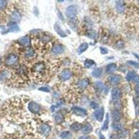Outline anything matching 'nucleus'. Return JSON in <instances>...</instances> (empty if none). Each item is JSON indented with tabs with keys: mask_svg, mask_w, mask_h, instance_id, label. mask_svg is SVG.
Listing matches in <instances>:
<instances>
[{
	"mask_svg": "<svg viewBox=\"0 0 139 139\" xmlns=\"http://www.w3.org/2000/svg\"><path fill=\"white\" fill-rule=\"evenodd\" d=\"M29 101L27 97H15L8 100L3 106L5 116L8 120L15 122L28 120L29 114L26 109L28 108Z\"/></svg>",
	"mask_w": 139,
	"mask_h": 139,
	"instance_id": "f257e3e1",
	"label": "nucleus"
},
{
	"mask_svg": "<svg viewBox=\"0 0 139 139\" xmlns=\"http://www.w3.org/2000/svg\"><path fill=\"white\" fill-rule=\"evenodd\" d=\"M46 70H47L46 65L44 63L42 62L35 63L31 68L32 73L36 78H38V79L45 76V74H46Z\"/></svg>",
	"mask_w": 139,
	"mask_h": 139,
	"instance_id": "f03ea898",
	"label": "nucleus"
},
{
	"mask_svg": "<svg viewBox=\"0 0 139 139\" xmlns=\"http://www.w3.org/2000/svg\"><path fill=\"white\" fill-rule=\"evenodd\" d=\"M36 131L42 136L47 137L52 131L50 125L46 122H41L40 124L36 126Z\"/></svg>",
	"mask_w": 139,
	"mask_h": 139,
	"instance_id": "7ed1b4c3",
	"label": "nucleus"
},
{
	"mask_svg": "<svg viewBox=\"0 0 139 139\" xmlns=\"http://www.w3.org/2000/svg\"><path fill=\"white\" fill-rule=\"evenodd\" d=\"M28 110L31 114H39L41 111V106L35 102L29 101L28 103Z\"/></svg>",
	"mask_w": 139,
	"mask_h": 139,
	"instance_id": "20e7f679",
	"label": "nucleus"
},
{
	"mask_svg": "<svg viewBox=\"0 0 139 139\" xmlns=\"http://www.w3.org/2000/svg\"><path fill=\"white\" fill-rule=\"evenodd\" d=\"M18 56L15 54H10L7 56L5 60V65L7 66H15L18 62Z\"/></svg>",
	"mask_w": 139,
	"mask_h": 139,
	"instance_id": "39448f33",
	"label": "nucleus"
},
{
	"mask_svg": "<svg viewBox=\"0 0 139 139\" xmlns=\"http://www.w3.org/2000/svg\"><path fill=\"white\" fill-rule=\"evenodd\" d=\"M77 14V8L75 5H70L66 8V15L69 18H74Z\"/></svg>",
	"mask_w": 139,
	"mask_h": 139,
	"instance_id": "423d86ee",
	"label": "nucleus"
},
{
	"mask_svg": "<svg viewBox=\"0 0 139 139\" xmlns=\"http://www.w3.org/2000/svg\"><path fill=\"white\" fill-rule=\"evenodd\" d=\"M72 76V73L70 70H65L60 74L59 79L62 81H66L67 80L70 79Z\"/></svg>",
	"mask_w": 139,
	"mask_h": 139,
	"instance_id": "0eeeda50",
	"label": "nucleus"
},
{
	"mask_svg": "<svg viewBox=\"0 0 139 139\" xmlns=\"http://www.w3.org/2000/svg\"><path fill=\"white\" fill-rule=\"evenodd\" d=\"M121 76L118 74H115V75H111L108 77V81L110 83V84L113 86H116L121 81Z\"/></svg>",
	"mask_w": 139,
	"mask_h": 139,
	"instance_id": "6e6552de",
	"label": "nucleus"
},
{
	"mask_svg": "<svg viewBox=\"0 0 139 139\" xmlns=\"http://www.w3.org/2000/svg\"><path fill=\"white\" fill-rule=\"evenodd\" d=\"M72 111L74 113V114L78 116H81V117L85 116L88 113L86 109H84V108L81 107H79V106H74V107H72Z\"/></svg>",
	"mask_w": 139,
	"mask_h": 139,
	"instance_id": "1a4fd4ad",
	"label": "nucleus"
},
{
	"mask_svg": "<svg viewBox=\"0 0 139 139\" xmlns=\"http://www.w3.org/2000/svg\"><path fill=\"white\" fill-rule=\"evenodd\" d=\"M104 108H100V109L96 110L94 113V117L96 119V120L98 122H101L102 121H103L104 119Z\"/></svg>",
	"mask_w": 139,
	"mask_h": 139,
	"instance_id": "9d476101",
	"label": "nucleus"
},
{
	"mask_svg": "<svg viewBox=\"0 0 139 139\" xmlns=\"http://www.w3.org/2000/svg\"><path fill=\"white\" fill-rule=\"evenodd\" d=\"M64 50H65V48H64L63 45L61 44H57L52 47V53L53 54L58 55L60 54H62L63 52H64Z\"/></svg>",
	"mask_w": 139,
	"mask_h": 139,
	"instance_id": "9b49d317",
	"label": "nucleus"
},
{
	"mask_svg": "<svg viewBox=\"0 0 139 139\" xmlns=\"http://www.w3.org/2000/svg\"><path fill=\"white\" fill-rule=\"evenodd\" d=\"M121 90L118 88H115L111 91V97H112V99L114 100H119L121 97Z\"/></svg>",
	"mask_w": 139,
	"mask_h": 139,
	"instance_id": "f8f14e48",
	"label": "nucleus"
},
{
	"mask_svg": "<svg viewBox=\"0 0 139 139\" xmlns=\"http://www.w3.org/2000/svg\"><path fill=\"white\" fill-rule=\"evenodd\" d=\"M22 19V15L17 10H13L10 14V20L13 22H18Z\"/></svg>",
	"mask_w": 139,
	"mask_h": 139,
	"instance_id": "ddd939ff",
	"label": "nucleus"
},
{
	"mask_svg": "<svg viewBox=\"0 0 139 139\" xmlns=\"http://www.w3.org/2000/svg\"><path fill=\"white\" fill-rule=\"evenodd\" d=\"M54 29L56 32L57 33V34L59 35L61 37H62V38H66V36H67L66 34L64 31H63V29L61 28L59 23H55V24H54Z\"/></svg>",
	"mask_w": 139,
	"mask_h": 139,
	"instance_id": "4468645a",
	"label": "nucleus"
},
{
	"mask_svg": "<svg viewBox=\"0 0 139 139\" xmlns=\"http://www.w3.org/2000/svg\"><path fill=\"white\" fill-rule=\"evenodd\" d=\"M89 83H90V82H89L88 79H83L80 80L79 81L77 86L79 87V89L83 90V89H86L87 87L88 86Z\"/></svg>",
	"mask_w": 139,
	"mask_h": 139,
	"instance_id": "2eb2a0df",
	"label": "nucleus"
},
{
	"mask_svg": "<svg viewBox=\"0 0 139 139\" xmlns=\"http://www.w3.org/2000/svg\"><path fill=\"white\" fill-rule=\"evenodd\" d=\"M117 68H118V66L114 63H108L107 66H106V72L108 73V74L113 73L116 70Z\"/></svg>",
	"mask_w": 139,
	"mask_h": 139,
	"instance_id": "dca6fc26",
	"label": "nucleus"
},
{
	"mask_svg": "<svg viewBox=\"0 0 139 139\" xmlns=\"http://www.w3.org/2000/svg\"><path fill=\"white\" fill-rule=\"evenodd\" d=\"M19 42L20 44L24 47H28L30 45V38L29 35H24L19 39Z\"/></svg>",
	"mask_w": 139,
	"mask_h": 139,
	"instance_id": "f3484780",
	"label": "nucleus"
},
{
	"mask_svg": "<svg viewBox=\"0 0 139 139\" xmlns=\"http://www.w3.org/2000/svg\"><path fill=\"white\" fill-rule=\"evenodd\" d=\"M121 113L118 110H114L112 111V120L113 122H118L121 119Z\"/></svg>",
	"mask_w": 139,
	"mask_h": 139,
	"instance_id": "a211bd4d",
	"label": "nucleus"
},
{
	"mask_svg": "<svg viewBox=\"0 0 139 139\" xmlns=\"http://www.w3.org/2000/svg\"><path fill=\"white\" fill-rule=\"evenodd\" d=\"M102 73H103V70L101 68H97L96 69H95L92 72V76L95 77V78H100L101 76H102Z\"/></svg>",
	"mask_w": 139,
	"mask_h": 139,
	"instance_id": "6ab92c4d",
	"label": "nucleus"
},
{
	"mask_svg": "<svg viewBox=\"0 0 139 139\" xmlns=\"http://www.w3.org/2000/svg\"><path fill=\"white\" fill-rule=\"evenodd\" d=\"M88 48V45L87 42H83L79 45V47L77 49V53L79 54H82L83 52H84L85 51H86L87 49Z\"/></svg>",
	"mask_w": 139,
	"mask_h": 139,
	"instance_id": "aec40b11",
	"label": "nucleus"
},
{
	"mask_svg": "<svg viewBox=\"0 0 139 139\" xmlns=\"http://www.w3.org/2000/svg\"><path fill=\"white\" fill-rule=\"evenodd\" d=\"M24 55H25V57L28 59H31L32 58H34L35 56V52L34 50L32 48H29L24 53Z\"/></svg>",
	"mask_w": 139,
	"mask_h": 139,
	"instance_id": "412c9836",
	"label": "nucleus"
},
{
	"mask_svg": "<svg viewBox=\"0 0 139 139\" xmlns=\"http://www.w3.org/2000/svg\"><path fill=\"white\" fill-rule=\"evenodd\" d=\"M116 10L119 13H122L125 10V4L122 1H118L116 2Z\"/></svg>",
	"mask_w": 139,
	"mask_h": 139,
	"instance_id": "4be33fe9",
	"label": "nucleus"
},
{
	"mask_svg": "<svg viewBox=\"0 0 139 139\" xmlns=\"http://www.w3.org/2000/svg\"><path fill=\"white\" fill-rule=\"evenodd\" d=\"M70 129L72 131H74V132H78L81 129H82V125L79 122H74L70 126Z\"/></svg>",
	"mask_w": 139,
	"mask_h": 139,
	"instance_id": "5701e85b",
	"label": "nucleus"
},
{
	"mask_svg": "<svg viewBox=\"0 0 139 139\" xmlns=\"http://www.w3.org/2000/svg\"><path fill=\"white\" fill-rule=\"evenodd\" d=\"M81 130H82V132H83V134H89V133H90V132L93 131V127H92V125H90V124H88L86 126L83 127Z\"/></svg>",
	"mask_w": 139,
	"mask_h": 139,
	"instance_id": "b1692460",
	"label": "nucleus"
},
{
	"mask_svg": "<svg viewBox=\"0 0 139 139\" xmlns=\"http://www.w3.org/2000/svg\"><path fill=\"white\" fill-rule=\"evenodd\" d=\"M54 120H55L57 124H61L64 120V117H63V115L61 113H56L54 115Z\"/></svg>",
	"mask_w": 139,
	"mask_h": 139,
	"instance_id": "393cba45",
	"label": "nucleus"
},
{
	"mask_svg": "<svg viewBox=\"0 0 139 139\" xmlns=\"http://www.w3.org/2000/svg\"><path fill=\"white\" fill-rule=\"evenodd\" d=\"M60 138L61 139H70L72 138V134L68 131L63 132L60 135Z\"/></svg>",
	"mask_w": 139,
	"mask_h": 139,
	"instance_id": "a878e982",
	"label": "nucleus"
},
{
	"mask_svg": "<svg viewBox=\"0 0 139 139\" xmlns=\"http://www.w3.org/2000/svg\"><path fill=\"white\" fill-rule=\"evenodd\" d=\"M136 72L134 71H129L127 74L126 75V79L127 81H131L132 80H134V77L136 76Z\"/></svg>",
	"mask_w": 139,
	"mask_h": 139,
	"instance_id": "bb28decb",
	"label": "nucleus"
},
{
	"mask_svg": "<svg viewBox=\"0 0 139 139\" xmlns=\"http://www.w3.org/2000/svg\"><path fill=\"white\" fill-rule=\"evenodd\" d=\"M95 64V61L91 59H86L84 62V66L86 68H90L92 66H93Z\"/></svg>",
	"mask_w": 139,
	"mask_h": 139,
	"instance_id": "cd10ccee",
	"label": "nucleus"
},
{
	"mask_svg": "<svg viewBox=\"0 0 139 139\" xmlns=\"http://www.w3.org/2000/svg\"><path fill=\"white\" fill-rule=\"evenodd\" d=\"M108 118H109V115H108V114L107 113L106 115V120H105V121L104 122V124H103L102 127V129L103 131H106V130H107L108 128V121H109Z\"/></svg>",
	"mask_w": 139,
	"mask_h": 139,
	"instance_id": "c85d7f7f",
	"label": "nucleus"
},
{
	"mask_svg": "<svg viewBox=\"0 0 139 139\" xmlns=\"http://www.w3.org/2000/svg\"><path fill=\"white\" fill-rule=\"evenodd\" d=\"M95 88H96V90H98L99 92H102L103 90V88H104V84L101 81H97L95 83Z\"/></svg>",
	"mask_w": 139,
	"mask_h": 139,
	"instance_id": "c756f323",
	"label": "nucleus"
},
{
	"mask_svg": "<svg viewBox=\"0 0 139 139\" xmlns=\"http://www.w3.org/2000/svg\"><path fill=\"white\" fill-rule=\"evenodd\" d=\"M112 129H114L115 131H120V129H122V125L120 123H119V122H113V124H112Z\"/></svg>",
	"mask_w": 139,
	"mask_h": 139,
	"instance_id": "7c9ffc66",
	"label": "nucleus"
},
{
	"mask_svg": "<svg viewBox=\"0 0 139 139\" xmlns=\"http://www.w3.org/2000/svg\"><path fill=\"white\" fill-rule=\"evenodd\" d=\"M19 30V27H17V24H13L6 31V33H8V32H13V31H17Z\"/></svg>",
	"mask_w": 139,
	"mask_h": 139,
	"instance_id": "2f4dec72",
	"label": "nucleus"
},
{
	"mask_svg": "<svg viewBox=\"0 0 139 139\" xmlns=\"http://www.w3.org/2000/svg\"><path fill=\"white\" fill-rule=\"evenodd\" d=\"M127 64H129V66H132L135 68H139V63L136 62V61H127Z\"/></svg>",
	"mask_w": 139,
	"mask_h": 139,
	"instance_id": "473e14b6",
	"label": "nucleus"
},
{
	"mask_svg": "<svg viewBox=\"0 0 139 139\" xmlns=\"http://www.w3.org/2000/svg\"><path fill=\"white\" fill-rule=\"evenodd\" d=\"M7 5L6 1H3V0H0V10H2L6 8Z\"/></svg>",
	"mask_w": 139,
	"mask_h": 139,
	"instance_id": "72a5a7b5",
	"label": "nucleus"
},
{
	"mask_svg": "<svg viewBox=\"0 0 139 139\" xmlns=\"http://www.w3.org/2000/svg\"><path fill=\"white\" fill-rule=\"evenodd\" d=\"M115 46H116L117 48H123L124 46H125V42L122 41V40H118V41H117V42L115 43Z\"/></svg>",
	"mask_w": 139,
	"mask_h": 139,
	"instance_id": "f704fd0d",
	"label": "nucleus"
},
{
	"mask_svg": "<svg viewBox=\"0 0 139 139\" xmlns=\"http://www.w3.org/2000/svg\"><path fill=\"white\" fill-rule=\"evenodd\" d=\"M38 90H40V91H42V92L49 93V92H50V88L47 86H42L39 88H38Z\"/></svg>",
	"mask_w": 139,
	"mask_h": 139,
	"instance_id": "c9c22d12",
	"label": "nucleus"
},
{
	"mask_svg": "<svg viewBox=\"0 0 139 139\" xmlns=\"http://www.w3.org/2000/svg\"><path fill=\"white\" fill-rule=\"evenodd\" d=\"M90 107L92 108L93 109H95V110L99 108V104H97V103H96V102H92L90 103Z\"/></svg>",
	"mask_w": 139,
	"mask_h": 139,
	"instance_id": "e433bc0d",
	"label": "nucleus"
},
{
	"mask_svg": "<svg viewBox=\"0 0 139 139\" xmlns=\"http://www.w3.org/2000/svg\"><path fill=\"white\" fill-rule=\"evenodd\" d=\"M100 52L102 54H106L108 53V49L106 47H100Z\"/></svg>",
	"mask_w": 139,
	"mask_h": 139,
	"instance_id": "4c0bfd02",
	"label": "nucleus"
},
{
	"mask_svg": "<svg viewBox=\"0 0 139 139\" xmlns=\"http://www.w3.org/2000/svg\"><path fill=\"white\" fill-rule=\"evenodd\" d=\"M134 82L136 84V85H139V75H136V76L134 79Z\"/></svg>",
	"mask_w": 139,
	"mask_h": 139,
	"instance_id": "58836bf2",
	"label": "nucleus"
},
{
	"mask_svg": "<svg viewBox=\"0 0 139 139\" xmlns=\"http://www.w3.org/2000/svg\"><path fill=\"white\" fill-rule=\"evenodd\" d=\"M135 93H136V95L138 97H139V86L137 85L135 88Z\"/></svg>",
	"mask_w": 139,
	"mask_h": 139,
	"instance_id": "ea45409f",
	"label": "nucleus"
},
{
	"mask_svg": "<svg viewBox=\"0 0 139 139\" xmlns=\"http://www.w3.org/2000/svg\"><path fill=\"white\" fill-rule=\"evenodd\" d=\"M119 139V136L117 134H112L110 136V139Z\"/></svg>",
	"mask_w": 139,
	"mask_h": 139,
	"instance_id": "a19ab883",
	"label": "nucleus"
},
{
	"mask_svg": "<svg viewBox=\"0 0 139 139\" xmlns=\"http://www.w3.org/2000/svg\"><path fill=\"white\" fill-rule=\"evenodd\" d=\"M133 138H134V139H139V132H136L135 134H134Z\"/></svg>",
	"mask_w": 139,
	"mask_h": 139,
	"instance_id": "79ce46f5",
	"label": "nucleus"
},
{
	"mask_svg": "<svg viewBox=\"0 0 139 139\" xmlns=\"http://www.w3.org/2000/svg\"><path fill=\"white\" fill-rule=\"evenodd\" d=\"M78 139H90L88 136H81V137H79Z\"/></svg>",
	"mask_w": 139,
	"mask_h": 139,
	"instance_id": "37998d69",
	"label": "nucleus"
},
{
	"mask_svg": "<svg viewBox=\"0 0 139 139\" xmlns=\"http://www.w3.org/2000/svg\"><path fill=\"white\" fill-rule=\"evenodd\" d=\"M100 139H105V137H104V136L103 135V134H100Z\"/></svg>",
	"mask_w": 139,
	"mask_h": 139,
	"instance_id": "c03bdc74",
	"label": "nucleus"
},
{
	"mask_svg": "<svg viewBox=\"0 0 139 139\" xmlns=\"http://www.w3.org/2000/svg\"><path fill=\"white\" fill-rule=\"evenodd\" d=\"M133 55L136 58V59H138V60H139V55H138V54H135V53H134V54H133Z\"/></svg>",
	"mask_w": 139,
	"mask_h": 139,
	"instance_id": "a18cd8bd",
	"label": "nucleus"
},
{
	"mask_svg": "<svg viewBox=\"0 0 139 139\" xmlns=\"http://www.w3.org/2000/svg\"><path fill=\"white\" fill-rule=\"evenodd\" d=\"M136 128H138L139 129V122L136 123Z\"/></svg>",
	"mask_w": 139,
	"mask_h": 139,
	"instance_id": "49530a36",
	"label": "nucleus"
}]
</instances>
